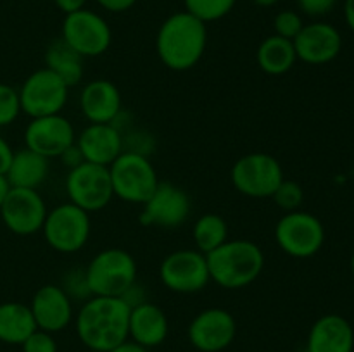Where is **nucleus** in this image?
<instances>
[{
    "mask_svg": "<svg viewBox=\"0 0 354 352\" xmlns=\"http://www.w3.org/2000/svg\"><path fill=\"white\" fill-rule=\"evenodd\" d=\"M76 147L85 162L109 168L123 152V135L114 123H90L80 133Z\"/></svg>",
    "mask_w": 354,
    "mask_h": 352,
    "instance_id": "obj_19",
    "label": "nucleus"
},
{
    "mask_svg": "<svg viewBox=\"0 0 354 352\" xmlns=\"http://www.w3.org/2000/svg\"><path fill=\"white\" fill-rule=\"evenodd\" d=\"M66 193L69 202L88 214L102 211L114 197L109 168L85 161L75 166L66 176Z\"/></svg>",
    "mask_w": 354,
    "mask_h": 352,
    "instance_id": "obj_8",
    "label": "nucleus"
},
{
    "mask_svg": "<svg viewBox=\"0 0 354 352\" xmlns=\"http://www.w3.org/2000/svg\"><path fill=\"white\" fill-rule=\"evenodd\" d=\"M206 43V23L183 10L171 14L161 24L156 37V52L168 69L189 71L203 59Z\"/></svg>",
    "mask_w": 354,
    "mask_h": 352,
    "instance_id": "obj_2",
    "label": "nucleus"
},
{
    "mask_svg": "<svg viewBox=\"0 0 354 352\" xmlns=\"http://www.w3.org/2000/svg\"><path fill=\"white\" fill-rule=\"evenodd\" d=\"M130 309L121 297H90L76 314V335L88 351H113L128 340Z\"/></svg>",
    "mask_w": 354,
    "mask_h": 352,
    "instance_id": "obj_1",
    "label": "nucleus"
},
{
    "mask_svg": "<svg viewBox=\"0 0 354 352\" xmlns=\"http://www.w3.org/2000/svg\"><path fill=\"white\" fill-rule=\"evenodd\" d=\"M61 38L82 57H97L106 54L111 47L113 33L102 16L82 9L64 17Z\"/></svg>",
    "mask_w": 354,
    "mask_h": 352,
    "instance_id": "obj_11",
    "label": "nucleus"
},
{
    "mask_svg": "<svg viewBox=\"0 0 354 352\" xmlns=\"http://www.w3.org/2000/svg\"><path fill=\"white\" fill-rule=\"evenodd\" d=\"M14 150L9 144H7L6 138L0 137V175L6 176L7 169H9L10 161H12Z\"/></svg>",
    "mask_w": 354,
    "mask_h": 352,
    "instance_id": "obj_35",
    "label": "nucleus"
},
{
    "mask_svg": "<svg viewBox=\"0 0 354 352\" xmlns=\"http://www.w3.org/2000/svg\"><path fill=\"white\" fill-rule=\"evenodd\" d=\"M304 23L303 17L296 10H282L273 19V28H275V35L287 38V40H294L303 30Z\"/></svg>",
    "mask_w": 354,
    "mask_h": 352,
    "instance_id": "obj_31",
    "label": "nucleus"
},
{
    "mask_svg": "<svg viewBox=\"0 0 354 352\" xmlns=\"http://www.w3.org/2000/svg\"><path fill=\"white\" fill-rule=\"evenodd\" d=\"M344 17L348 26L354 31V0H346L344 2Z\"/></svg>",
    "mask_w": 354,
    "mask_h": 352,
    "instance_id": "obj_39",
    "label": "nucleus"
},
{
    "mask_svg": "<svg viewBox=\"0 0 354 352\" xmlns=\"http://www.w3.org/2000/svg\"><path fill=\"white\" fill-rule=\"evenodd\" d=\"M85 276L92 297H123L137 283V262L123 248H106L88 262Z\"/></svg>",
    "mask_w": 354,
    "mask_h": 352,
    "instance_id": "obj_4",
    "label": "nucleus"
},
{
    "mask_svg": "<svg viewBox=\"0 0 354 352\" xmlns=\"http://www.w3.org/2000/svg\"><path fill=\"white\" fill-rule=\"evenodd\" d=\"M283 178L286 176L279 159L265 152L242 155L232 166L230 171V179L235 190L252 199L272 197Z\"/></svg>",
    "mask_w": 354,
    "mask_h": 352,
    "instance_id": "obj_7",
    "label": "nucleus"
},
{
    "mask_svg": "<svg viewBox=\"0 0 354 352\" xmlns=\"http://www.w3.org/2000/svg\"><path fill=\"white\" fill-rule=\"evenodd\" d=\"M189 340L199 352H221L230 347L237 335V323L230 311L221 307L204 309L190 321Z\"/></svg>",
    "mask_w": 354,
    "mask_h": 352,
    "instance_id": "obj_15",
    "label": "nucleus"
},
{
    "mask_svg": "<svg viewBox=\"0 0 354 352\" xmlns=\"http://www.w3.org/2000/svg\"><path fill=\"white\" fill-rule=\"evenodd\" d=\"M169 331V323L166 313L149 300L138 304L130 309L128 321V338L137 342L145 349L161 345L166 340Z\"/></svg>",
    "mask_w": 354,
    "mask_h": 352,
    "instance_id": "obj_21",
    "label": "nucleus"
},
{
    "mask_svg": "<svg viewBox=\"0 0 354 352\" xmlns=\"http://www.w3.org/2000/svg\"><path fill=\"white\" fill-rule=\"evenodd\" d=\"M297 59L306 64H327L334 61L342 48L341 33L328 23L304 24L292 40Z\"/></svg>",
    "mask_w": 354,
    "mask_h": 352,
    "instance_id": "obj_17",
    "label": "nucleus"
},
{
    "mask_svg": "<svg viewBox=\"0 0 354 352\" xmlns=\"http://www.w3.org/2000/svg\"><path fill=\"white\" fill-rule=\"evenodd\" d=\"M162 285L176 293L201 292L211 282L206 255L197 248L175 251L162 259L159 266Z\"/></svg>",
    "mask_w": 354,
    "mask_h": 352,
    "instance_id": "obj_12",
    "label": "nucleus"
},
{
    "mask_svg": "<svg viewBox=\"0 0 354 352\" xmlns=\"http://www.w3.org/2000/svg\"><path fill=\"white\" fill-rule=\"evenodd\" d=\"M21 113L19 93L16 88L0 83V128L14 123Z\"/></svg>",
    "mask_w": 354,
    "mask_h": 352,
    "instance_id": "obj_30",
    "label": "nucleus"
},
{
    "mask_svg": "<svg viewBox=\"0 0 354 352\" xmlns=\"http://www.w3.org/2000/svg\"><path fill=\"white\" fill-rule=\"evenodd\" d=\"M351 269H353V275H354V252H353V259H351Z\"/></svg>",
    "mask_w": 354,
    "mask_h": 352,
    "instance_id": "obj_42",
    "label": "nucleus"
},
{
    "mask_svg": "<svg viewBox=\"0 0 354 352\" xmlns=\"http://www.w3.org/2000/svg\"><path fill=\"white\" fill-rule=\"evenodd\" d=\"M277 245L290 257H311L325 242V230L317 216L304 211L286 213L275 226Z\"/></svg>",
    "mask_w": 354,
    "mask_h": 352,
    "instance_id": "obj_9",
    "label": "nucleus"
},
{
    "mask_svg": "<svg viewBox=\"0 0 354 352\" xmlns=\"http://www.w3.org/2000/svg\"><path fill=\"white\" fill-rule=\"evenodd\" d=\"M192 204L182 186L169 182H159L152 195L142 204L140 223L144 226H158L171 230L189 219Z\"/></svg>",
    "mask_w": 354,
    "mask_h": 352,
    "instance_id": "obj_13",
    "label": "nucleus"
},
{
    "mask_svg": "<svg viewBox=\"0 0 354 352\" xmlns=\"http://www.w3.org/2000/svg\"><path fill=\"white\" fill-rule=\"evenodd\" d=\"M45 68L57 75L66 85H78L83 78V57L73 50L62 38L52 41L45 52Z\"/></svg>",
    "mask_w": 354,
    "mask_h": 352,
    "instance_id": "obj_26",
    "label": "nucleus"
},
{
    "mask_svg": "<svg viewBox=\"0 0 354 352\" xmlns=\"http://www.w3.org/2000/svg\"><path fill=\"white\" fill-rule=\"evenodd\" d=\"M256 61H258L259 69L266 75H286L294 68L297 61L292 40H287L279 35L266 37L256 50Z\"/></svg>",
    "mask_w": 354,
    "mask_h": 352,
    "instance_id": "obj_24",
    "label": "nucleus"
},
{
    "mask_svg": "<svg viewBox=\"0 0 354 352\" xmlns=\"http://www.w3.org/2000/svg\"><path fill=\"white\" fill-rule=\"evenodd\" d=\"M54 3L57 6L59 10H62L68 16V14L76 12V10L85 9L86 0H54Z\"/></svg>",
    "mask_w": 354,
    "mask_h": 352,
    "instance_id": "obj_36",
    "label": "nucleus"
},
{
    "mask_svg": "<svg viewBox=\"0 0 354 352\" xmlns=\"http://www.w3.org/2000/svg\"><path fill=\"white\" fill-rule=\"evenodd\" d=\"M47 206L38 190L31 188H12L3 199L0 206V216L7 230L14 235L28 237L35 235L44 226L47 216Z\"/></svg>",
    "mask_w": 354,
    "mask_h": 352,
    "instance_id": "obj_14",
    "label": "nucleus"
},
{
    "mask_svg": "<svg viewBox=\"0 0 354 352\" xmlns=\"http://www.w3.org/2000/svg\"><path fill=\"white\" fill-rule=\"evenodd\" d=\"M194 244L199 252L207 255L228 240V224L220 214H204L194 223Z\"/></svg>",
    "mask_w": 354,
    "mask_h": 352,
    "instance_id": "obj_27",
    "label": "nucleus"
},
{
    "mask_svg": "<svg viewBox=\"0 0 354 352\" xmlns=\"http://www.w3.org/2000/svg\"><path fill=\"white\" fill-rule=\"evenodd\" d=\"M90 228L92 223L88 213L75 204L66 202L48 211L41 231L48 247L61 254H75L88 242Z\"/></svg>",
    "mask_w": 354,
    "mask_h": 352,
    "instance_id": "obj_6",
    "label": "nucleus"
},
{
    "mask_svg": "<svg viewBox=\"0 0 354 352\" xmlns=\"http://www.w3.org/2000/svg\"><path fill=\"white\" fill-rule=\"evenodd\" d=\"M68 90L69 86L50 69H38L31 72L17 90L21 110L30 117L61 114L68 102Z\"/></svg>",
    "mask_w": 354,
    "mask_h": 352,
    "instance_id": "obj_10",
    "label": "nucleus"
},
{
    "mask_svg": "<svg viewBox=\"0 0 354 352\" xmlns=\"http://www.w3.org/2000/svg\"><path fill=\"white\" fill-rule=\"evenodd\" d=\"M192 352H199V351H192Z\"/></svg>",
    "mask_w": 354,
    "mask_h": 352,
    "instance_id": "obj_44",
    "label": "nucleus"
},
{
    "mask_svg": "<svg viewBox=\"0 0 354 352\" xmlns=\"http://www.w3.org/2000/svg\"><path fill=\"white\" fill-rule=\"evenodd\" d=\"M80 107L90 123H114L121 113V93L109 79H93L83 86Z\"/></svg>",
    "mask_w": 354,
    "mask_h": 352,
    "instance_id": "obj_20",
    "label": "nucleus"
},
{
    "mask_svg": "<svg viewBox=\"0 0 354 352\" xmlns=\"http://www.w3.org/2000/svg\"><path fill=\"white\" fill-rule=\"evenodd\" d=\"M21 347H23V352H57V342H55L54 333L37 328L21 344Z\"/></svg>",
    "mask_w": 354,
    "mask_h": 352,
    "instance_id": "obj_32",
    "label": "nucleus"
},
{
    "mask_svg": "<svg viewBox=\"0 0 354 352\" xmlns=\"http://www.w3.org/2000/svg\"><path fill=\"white\" fill-rule=\"evenodd\" d=\"M211 282L221 289H245L259 278L265 268V254L251 240H227L206 255Z\"/></svg>",
    "mask_w": 354,
    "mask_h": 352,
    "instance_id": "obj_3",
    "label": "nucleus"
},
{
    "mask_svg": "<svg viewBox=\"0 0 354 352\" xmlns=\"http://www.w3.org/2000/svg\"><path fill=\"white\" fill-rule=\"evenodd\" d=\"M135 2L137 0H97V3L109 12H124L130 7H133Z\"/></svg>",
    "mask_w": 354,
    "mask_h": 352,
    "instance_id": "obj_34",
    "label": "nucleus"
},
{
    "mask_svg": "<svg viewBox=\"0 0 354 352\" xmlns=\"http://www.w3.org/2000/svg\"><path fill=\"white\" fill-rule=\"evenodd\" d=\"M109 352H149V349L142 347V345H138L137 342H133L128 338V340H124L123 344L116 345V347Z\"/></svg>",
    "mask_w": 354,
    "mask_h": 352,
    "instance_id": "obj_38",
    "label": "nucleus"
},
{
    "mask_svg": "<svg viewBox=\"0 0 354 352\" xmlns=\"http://www.w3.org/2000/svg\"><path fill=\"white\" fill-rule=\"evenodd\" d=\"M37 328L57 333L73 321V302L59 285H44L35 292L30 304Z\"/></svg>",
    "mask_w": 354,
    "mask_h": 352,
    "instance_id": "obj_18",
    "label": "nucleus"
},
{
    "mask_svg": "<svg viewBox=\"0 0 354 352\" xmlns=\"http://www.w3.org/2000/svg\"><path fill=\"white\" fill-rule=\"evenodd\" d=\"M76 141L75 128L68 117L52 114L44 117H31L24 130V144L44 157H61Z\"/></svg>",
    "mask_w": 354,
    "mask_h": 352,
    "instance_id": "obj_16",
    "label": "nucleus"
},
{
    "mask_svg": "<svg viewBox=\"0 0 354 352\" xmlns=\"http://www.w3.org/2000/svg\"><path fill=\"white\" fill-rule=\"evenodd\" d=\"M61 159L64 161V164L69 166V169L75 168V166H78V164H82L83 157H82V152H80L78 147H76V141L73 147H69L68 150L61 155Z\"/></svg>",
    "mask_w": 354,
    "mask_h": 352,
    "instance_id": "obj_37",
    "label": "nucleus"
},
{
    "mask_svg": "<svg viewBox=\"0 0 354 352\" xmlns=\"http://www.w3.org/2000/svg\"><path fill=\"white\" fill-rule=\"evenodd\" d=\"M35 330L37 323L30 306L21 302L0 304V342L21 345Z\"/></svg>",
    "mask_w": 354,
    "mask_h": 352,
    "instance_id": "obj_25",
    "label": "nucleus"
},
{
    "mask_svg": "<svg viewBox=\"0 0 354 352\" xmlns=\"http://www.w3.org/2000/svg\"><path fill=\"white\" fill-rule=\"evenodd\" d=\"M88 352H102V351H88Z\"/></svg>",
    "mask_w": 354,
    "mask_h": 352,
    "instance_id": "obj_43",
    "label": "nucleus"
},
{
    "mask_svg": "<svg viewBox=\"0 0 354 352\" xmlns=\"http://www.w3.org/2000/svg\"><path fill=\"white\" fill-rule=\"evenodd\" d=\"M48 169H50V164L47 157L24 147L14 152L6 178L12 188L37 190L47 179Z\"/></svg>",
    "mask_w": 354,
    "mask_h": 352,
    "instance_id": "obj_23",
    "label": "nucleus"
},
{
    "mask_svg": "<svg viewBox=\"0 0 354 352\" xmlns=\"http://www.w3.org/2000/svg\"><path fill=\"white\" fill-rule=\"evenodd\" d=\"M114 197L130 204H144L159 185L158 173L142 152L123 150L109 166Z\"/></svg>",
    "mask_w": 354,
    "mask_h": 352,
    "instance_id": "obj_5",
    "label": "nucleus"
},
{
    "mask_svg": "<svg viewBox=\"0 0 354 352\" xmlns=\"http://www.w3.org/2000/svg\"><path fill=\"white\" fill-rule=\"evenodd\" d=\"M337 0H297V6L308 16H325L335 7Z\"/></svg>",
    "mask_w": 354,
    "mask_h": 352,
    "instance_id": "obj_33",
    "label": "nucleus"
},
{
    "mask_svg": "<svg viewBox=\"0 0 354 352\" xmlns=\"http://www.w3.org/2000/svg\"><path fill=\"white\" fill-rule=\"evenodd\" d=\"M9 190H10L9 182H7L6 176L0 175V206H2V204H3V199H6V197H7Z\"/></svg>",
    "mask_w": 354,
    "mask_h": 352,
    "instance_id": "obj_40",
    "label": "nucleus"
},
{
    "mask_svg": "<svg viewBox=\"0 0 354 352\" xmlns=\"http://www.w3.org/2000/svg\"><path fill=\"white\" fill-rule=\"evenodd\" d=\"M354 331L346 317L325 314L315 321L308 335V352H353Z\"/></svg>",
    "mask_w": 354,
    "mask_h": 352,
    "instance_id": "obj_22",
    "label": "nucleus"
},
{
    "mask_svg": "<svg viewBox=\"0 0 354 352\" xmlns=\"http://www.w3.org/2000/svg\"><path fill=\"white\" fill-rule=\"evenodd\" d=\"M273 202L283 209L286 213H292V211H297V207L301 206L304 199L303 193V186L299 185L297 182H292V179H282L277 190L273 192L272 195Z\"/></svg>",
    "mask_w": 354,
    "mask_h": 352,
    "instance_id": "obj_29",
    "label": "nucleus"
},
{
    "mask_svg": "<svg viewBox=\"0 0 354 352\" xmlns=\"http://www.w3.org/2000/svg\"><path fill=\"white\" fill-rule=\"evenodd\" d=\"M237 0H183L185 10L203 23H213L221 19L234 9Z\"/></svg>",
    "mask_w": 354,
    "mask_h": 352,
    "instance_id": "obj_28",
    "label": "nucleus"
},
{
    "mask_svg": "<svg viewBox=\"0 0 354 352\" xmlns=\"http://www.w3.org/2000/svg\"><path fill=\"white\" fill-rule=\"evenodd\" d=\"M252 2L259 7H273V6H277L280 0H252Z\"/></svg>",
    "mask_w": 354,
    "mask_h": 352,
    "instance_id": "obj_41",
    "label": "nucleus"
}]
</instances>
